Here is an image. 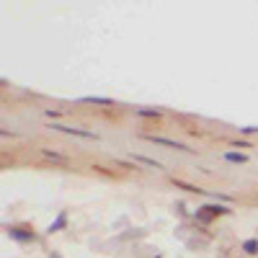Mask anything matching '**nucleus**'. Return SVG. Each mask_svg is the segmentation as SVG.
I'll return each instance as SVG.
<instances>
[{
    "mask_svg": "<svg viewBox=\"0 0 258 258\" xmlns=\"http://www.w3.org/2000/svg\"><path fill=\"white\" fill-rule=\"evenodd\" d=\"M49 129H54V132H64V135H73V137L96 140V135H93V132H88V129H73V126H64V124H49Z\"/></svg>",
    "mask_w": 258,
    "mask_h": 258,
    "instance_id": "nucleus-1",
    "label": "nucleus"
},
{
    "mask_svg": "<svg viewBox=\"0 0 258 258\" xmlns=\"http://www.w3.org/2000/svg\"><path fill=\"white\" fill-rule=\"evenodd\" d=\"M147 140L155 142V145H163V147H176V150H183V153H194L188 145H181V142H173V140H163V137H147Z\"/></svg>",
    "mask_w": 258,
    "mask_h": 258,
    "instance_id": "nucleus-2",
    "label": "nucleus"
},
{
    "mask_svg": "<svg viewBox=\"0 0 258 258\" xmlns=\"http://www.w3.org/2000/svg\"><path fill=\"white\" fill-rule=\"evenodd\" d=\"M80 103H93V106H114L111 98H101V96H85L80 98Z\"/></svg>",
    "mask_w": 258,
    "mask_h": 258,
    "instance_id": "nucleus-3",
    "label": "nucleus"
},
{
    "mask_svg": "<svg viewBox=\"0 0 258 258\" xmlns=\"http://www.w3.org/2000/svg\"><path fill=\"white\" fill-rule=\"evenodd\" d=\"M8 235H11V238H16V240H34L31 232H21V230H16V227H8Z\"/></svg>",
    "mask_w": 258,
    "mask_h": 258,
    "instance_id": "nucleus-4",
    "label": "nucleus"
},
{
    "mask_svg": "<svg viewBox=\"0 0 258 258\" xmlns=\"http://www.w3.org/2000/svg\"><path fill=\"white\" fill-rule=\"evenodd\" d=\"M225 160L227 163H248V155H243V153H225Z\"/></svg>",
    "mask_w": 258,
    "mask_h": 258,
    "instance_id": "nucleus-5",
    "label": "nucleus"
},
{
    "mask_svg": "<svg viewBox=\"0 0 258 258\" xmlns=\"http://www.w3.org/2000/svg\"><path fill=\"white\" fill-rule=\"evenodd\" d=\"M64 222H68V214H59V217L54 220V225L49 227V232H57V230H62V227H64Z\"/></svg>",
    "mask_w": 258,
    "mask_h": 258,
    "instance_id": "nucleus-6",
    "label": "nucleus"
},
{
    "mask_svg": "<svg viewBox=\"0 0 258 258\" xmlns=\"http://www.w3.org/2000/svg\"><path fill=\"white\" fill-rule=\"evenodd\" d=\"M135 111H137L140 116H155V119H158V116L163 114L160 109H135Z\"/></svg>",
    "mask_w": 258,
    "mask_h": 258,
    "instance_id": "nucleus-7",
    "label": "nucleus"
},
{
    "mask_svg": "<svg viewBox=\"0 0 258 258\" xmlns=\"http://www.w3.org/2000/svg\"><path fill=\"white\" fill-rule=\"evenodd\" d=\"M207 212L214 217V214H227L230 209H227V207H217V204H209V207H207Z\"/></svg>",
    "mask_w": 258,
    "mask_h": 258,
    "instance_id": "nucleus-8",
    "label": "nucleus"
},
{
    "mask_svg": "<svg viewBox=\"0 0 258 258\" xmlns=\"http://www.w3.org/2000/svg\"><path fill=\"white\" fill-rule=\"evenodd\" d=\"M243 248H245V253H258V240H245Z\"/></svg>",
    "mask_w": 258,
    "mask_h": 258,
    "instance_id": "nucleus-9",
    "label": "nucleus"
},
{
    "mask_svg": "<svg viewBox=\"0 0 258 258\" xmlns=\"http://www.w3.org/2000/svg\"><path fill=\"white\" fill-rule=\"evenodd\" d=\"M135 160H140V163H145V165H153V168H160L155 160H150V158H145V155H135Z\"/></svg>",
    "mask_w": 258,
    "mask_h": 258,
    "instance_id": "nucleus-10",
    "label": "nucleus"
},
{
    "mask_svg": "<svg viewBox=\"0 0 258 258\" xmlns=\"http://www.w3.org/2000/svg\"><path fill=\"white\" fill-rule=\"evenodd\" d=\"M44 155H47V158H52V160H62V155H57V153H52V150H44Z\"/></svg>",
    "mask_w": 258,
    "mask_h": 258,
    "instance_id": "nucleus-11",
    "label": "nucleus"
},
{
    "mask_svg": "<svg viewBox=\"0 0 258 258\" xmlns=\"http://www.w3.org/2000/svg\"><path fill=\"white\" fill-rule=\"evenodd\" d=\"M52 258H59V255H52Z\"/></svg>",
    "mask_w": 258,
    "mask_h": 258,
    "instance_id": "nucleus-12",
    "label": "nucleus"
}]
</instances>
